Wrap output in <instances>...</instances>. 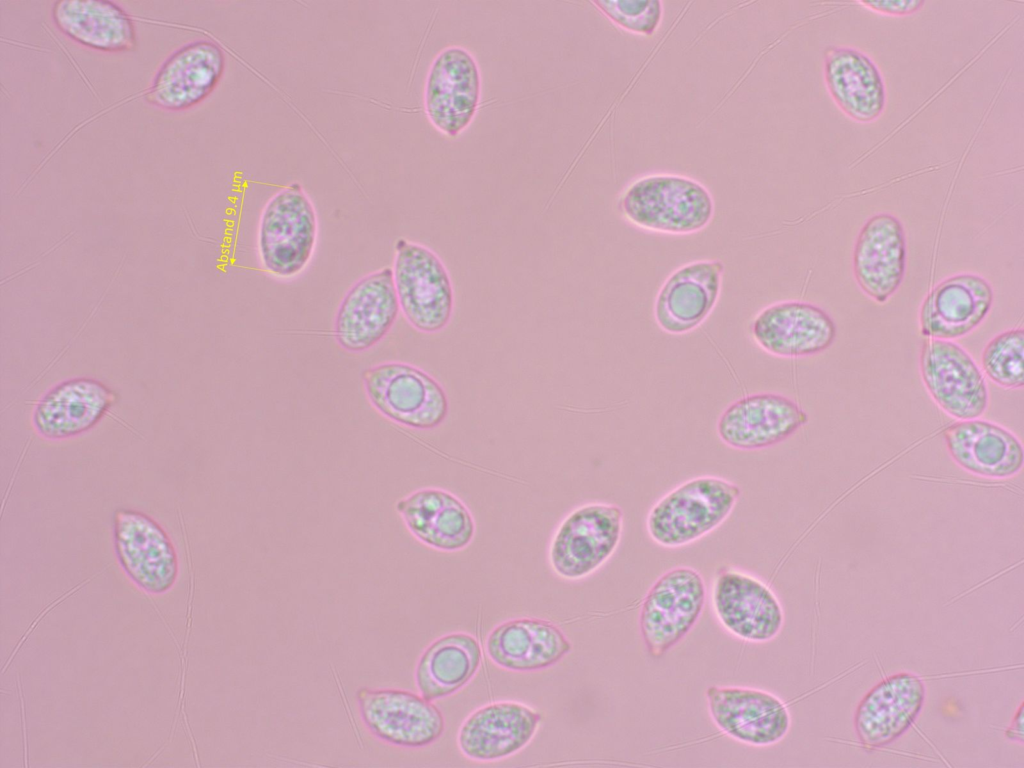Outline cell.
Masks as SVG:
<instances>
[{
  "instance_id": "6da1fadb",
  "label": "cell",
  "mask_w": 1024,
  "mask_h": 768,
  "mask_svg": "<svg viewBox=\"0 0 1024 768\" xmlns=\"http://www.w3.org/2000/svg\"><path fill=\"white\" fill-rule=\"evenodd\" d=\"M741 497L735 482L715 475L688 479L661 496L646 517V531L658 546L690 545L719 528Z\"/></svg>"
},
{
  "instance_id": "7a4b0ae2",
  "label": "cell",
  "mask_w": 1024,
  "mask_h": 768,
  "mask_svg": "<svg viewBox=\"0 0 1024 768\" xmlns=\"http://www.w3.org/2000/svg\"><path fill=\"white\" fill-rule=\"evenodd\" d=\"M709 190L688 176L655 173L631 182L619 199L623 217L651 232L685 235L699 232L712 220Z\"/></svg>"
},
{
  "instance_id": "3957f363",
  "label": "cell",
  "mask_w": 1024,
  "mask_h": 768,
  "mask_svg": "<svg viewBox=\"0 0 1024 768\" xmlns=\"http://www.w3.org/2000/svg\"><path fill=\"white\" fill-rule=\"evenodd\" d=\"M318 238L315 206L299 183L266 202L259 219L258 255L266 273L280 279L299 275L309 264Z\"/></svg>"
},
{
  "instance_id": "277c9868",
  "label": "cell",
  "mask_w": 1024,
  "mask_h": 768,
  "mask_svg": "<svg viewBox=\"0 0 1024 768\" xmlns=\"http://www.w3.org/2000/svg\"><path fill=\"white\" fill-rule=\"evenodd\" d=\"M707 596L702 574L690 566L672 567L653 582L638 617L649 656H664L689 634L704 611Z\"/></svg>"
},
{
  "instance_id": "5b68a950",
  "label": "cell",
  "mask_w": 1024,
  "mask_h": 768,
  "mask_svg": "<svg viewBox=\"0 0 1024 768\" xmlns=\"http://www.w3.org/2000/svg\"><path fill=\"white\" fill-rule=\"evenodd\" d=\"M624 512L613 503L588 502L571 510L553 532L548 560L566 580L584 579L600 569L617 550Z\"/></svg>"
},
{
  "instance_id": "8992f818",
  "label": "cell",
  "mask_w": 1024,
  "mask_h": 768,
  "mask_svg": "<svg viewBox=\"0 0 1024 768\" xmlns=\"http://www.w3.org/2000/svg\"><path fill=\"white\" fill-rule=\"evenodd\" d=\"M392 270L407 322L424 333L443 330L453 315L454 292L440 257L427 246L401 238L395 244Z\"/></svg>"
},
{
  "instance_id": "52a82bcc",
  "label": "cell",
  "mask_w": 1024,
  "mask_h": 768,
  "mask_svg": "<svg viewBox=\"0 0 1024 768\" xmlns=\"http://www.w3.org/2000/svg\"><path fill=\"white\" fill-rule=\"evenodd\" d=\"M371 404L392 421L428 430L444 422L449 402L442 385L424 370L403 362H384L362 373Z\"/></svg>"
},
{
  "instance_id": "ba28073f",
  "label": "cell",
  "mask_w": 1024,
  "mask_h": 768,
  "mask_svg": "<svg viewBox=\"0 0 1024 768\" xmlns=\"http://www.w3.org/2000/svg\"><path fill=\"white\" fill-rule=\"evenodd\" d=\"M710 603L719 625L731 636L748 643H767L782 631V603L764 580L734 567L715 576Z\"/></svg>"
},
{
  "instance_id": "9c48e42d",
  "label": "cell",
  "mask_w": 1024,
  "mask_h": 768,
  "mask_svg": "<svg viewBox=\"0 0 1024 768\" xmlns=\"http://www.w3.org/2000/svg\"><path fill=\"white\" fill-rule=\"evenodd\" d=\"M478 62L464 47L443 48L427 71L423 106L432 126L447 137H457L474 120L481 100Z\"/></svg>"
},
{
  "instance_id": "30bf717a",
  "label": "cell",
  "mask_w": 1024,
  "mask_h": 768,
  "mask_svg": "<svg viewBox=\"0 0 1024 768\" xmlns=\"http://www.w3.org/2000/svg\"><path fill=\"white\" fill-rule=\"evenodd\" d=\"M919 370L934 403L956 420L980 418L989 406L984 374L972 356L952 340L926 338Z\"/></svg>"
},
{
  "instance_id": "8fae6325",
  "label": "cell",
  "mask_w": 1024,
  "mask_h": 768,
  "mask_svg": "<svg viewBox=\"0 0 1024 768\" xmlns=\"http://www.w3.org/2000/svg\"><path fill=\"white\" fill-rule=\"evenodd\" d=\"M708 714L725 736L753 747L781 742L791 728L786 702L756 687L711 685L705 692Z\"/></svg>"
},
{
  "instance_id": "7c38bea8",
  "label": "cell",
  "mask_w": 1024,
  "mask_h": 768,
  "mask_svg": "<svg viewBox=\"0 0 1024 768\" xmlns=\"http://www.w3.org/2000/svg\"><path fill=\"white\" fill-rule=\"evenodd\" d=\"M357 701L367 729L391 745L426 747L445 731L441 710L420 694L393 688H361Z\"/></svg>"
},
{
  "instance_id": "4fadbf2b",
  "label": "cell",
  "mask_w": 1024,
  "mask_h": 768,
  "mask_svg": "<svg viewBox=\"0 0 1024 768\" xmlns=\"http://www.w3.org/2000/svg\"><path fill=\"white\" fill-rule=\"evenodd\" d=\"M113 540L119 564L142 589L161 593L178 575V557L164 528L148 514L120 508L113 514Z\"/></svg>"
},
{
  "instance_id": "5bb4252c",
  "label": "cell",
  "mask_w": 1024,
  "mask_h": 768,
  "mask_svg": "<svg viewBox=\"0 0 1024 768\" xmlns=\"http://www.w3.org/2000/svg\"><path fill=\"white\" fill-rule=\"evenodd\" d=\"M808 420L806 411L793 399L761 392L728 405L717 420L716 433L729 448L755 451L784 442Z\"/></svg>"
},
{
  "instance_id": "9a60e30c",
  "label": "cell",
  "mask_w": 1024,
  "mask_h": 768,
  "mask_svg": "<svg viewBox=\"0 0 1024 768\" xmlns=\"http://www.w3.org/2000/svg\"><path fill=\"white\" fill-rule=\"evenodd\" d=\"M399 312L393 270L383 267L360 278L346 292L335 315L334 338L348 352L367 351L390 332Z\"/></svg>"
},
{
  "instance_id": "2e32d148",
  "label": "cell",
  "mask_w": 1024,
  "mask_h": 768,
  "mask_svg": "<svg viewBox=\"0 0 1024 768\" xmlns=\"http://www.w3.org/2000/svg\"><path fill=\"white\" fill-rule=\"evenodd\" d=\"M751 333L757 345L780 358H800L824 352L836 338V325L819 306L804 301H781L761 310Z\"/></svg>"
},
{
  "instance_id": "e0dca14e",
  "label": "cell",
  "mask_w": 1024,
  "mask_h": 768,
  "mask_svg": "<svg viewBox=\"0 0 1024 768\" xmlns=\"http://www.w3.org/2000/svg\"><path fill=\"white\" fill-rule=\"evenodd\" d=\"M542 716L518 701H496L469 714L462 722L457 745L468 759L495 762L523 750L534 738Z\"/></svg>"
},
{
  "instance_id": "ac0fdd59",
  "label": "cell",
  "mask_w": 1024,
  "mask_h": 768,
  "mask_svg": "<svg viewBox=\"0 0 1024 768\" xmlns=\"http://www.w3.org/2000/svg\"><path fill=\"white\" fill-rule=\"evenodd\" d=\"M907 258L906 234L891 213H877L861 227L853 249L852 270L861 291L886 302L901 286Z\"/></svg>"
},
{
  "instance_id": "d6986e66",
  "label": "cell",
  "mask_w": 1024,
  "mask_h": 768,
  "mask_svg": "<svg viewBox=\"0 0 1024 768\" xmlns=\"http://www.w3.org/2000/svg\"><path fill=\"white\" fill-rule=\"evenodd\" d=\"M924 679L900 672L887 676L860 701L854 716L855 733L861 745L881 749L912 726L924 704Z\"/></svg>"
},
{
  "instance_id": "ffe728a7",
  "label": "cell",
  "mask_w": 1024,
  "mask_h": 768,
  "mask_svg": "<svg viewBox=\"0 0 1024 768\" xmlns=\"http://www.w3.org/2000/svg\"><path fill=\"white\" fill-rule=\"evenodd\" d=\"M225 69V53L212 40H197L173 52L146 90L147 102L169 110L192 107L209 96Z\"/></svg>"
},
{
  "instance_id": "44dd1931",
  "label": "cell",
  "mask_w": 1024,
  "mask_h": 768,
  "mask_svg": "<svg viewBox=\"0 0 1024 768\" xmlns=\"http://www.w3.org/2000/svg\"><path fill=\"white\" fill-rule=\"evenodd\" d=\"M942 437L954 463L972 475L1006 480L1023 469L1021 440L998 423L981 417L957 420L943 430Z\"/></svg>"
},
{
  "instance_id": "7402d4cb",
  "label": "cell",
  "mask_w": 1024,
  "mask_h": 768,
  "mask_svg": "<svg viewBox=\"0 0 1024 768\" xmlns=\"http://www.w3.org/2000/svg\"><path fill=\"white\" fill-rule=\"evenodd\" d=\"M993 301V288L984 277L973 273L950 276L923 300L921 333L927 338L952 341L966 336L984 321Z\"/></svg>"
},
{
  "instance_id": "603a6c76",
  "label": "cell",
  "mask_w": 1024,
  "mask_h": 768,
  "mask_svg": "<svg viewBox=\"0 0 1024 768\" xmlns=\"http://www.w3.org/2000/svg\"><path fill=\"white\" fill-rule=\"evenodd\" d=\"M116 401V393L96 379H69L37 402L32 425L44 439H68L95 427Z\"/></svg>"
},
{
  "instance_id": "cb8c5ba5",
  "label": "cell",
  "mask_w": 1024,
  "mask_h": 768,
  "mask_svg": "<svg viewBox=\"0 0 1024 768\" xmlns=\"http://www.w3.org/2000/svg\"><path fill=\"white\" fill-rule=\"evenodd\" d=\"M724 265L699 260L675 270L660 288L654 305L659 327L680 335L699 326L712 312L721 291Z\"/></svg>"
},
{
  "instance_id": "d4e9b609",
  "label": "cell",
  "mask_w": 1024,
  "mask_h": 768,
  "mask_svg": "<svg viewBox=\"0 0 1024 768\" xmlns=\"http://www.w3.org/2000/svg\"><path fill=\"white\" fill-rule=\"evenodd\" d=\"M397 510L412 535L432 549L457 552L473 541L476 525L472 512L446 489L414 491L398 502Z\"/></svg>"
},
{
  "instance_id": "484cf974",
  "label": "cell",
  "mask_w": 1024,
  "mask_h": 768,
  "mask_svg": "<svg viewBox=\"0 0 1024 768\" xmlns=\"http://www.w3.org/2000/svg\"><path fill=\"white\" fill-rule=\"evenodd\" d=\"M827 90L838 108L858 123L877 120L886 106V87L875 62L847 46H828L823 53Z\"/></svg>"
},
{
  "instance_id": "4316f807",
  "label": "cell",
  "mask_w": 1024,
  "mask_h": 768,
  "mask_svg": "<svg viewBox=\"0 0 1024 768\" xmlns=\"http://www.w3.org/2000/svg\"><path fill=\"white\" fill-rule=\"evenodd\" d=\"M489 659L512 672H534L558 663L572 649L564 632L548 620L521 617L507 620L486 637Z\"/></svg>"
},
{
  "instance_id": "83f0119b",
  "label": "cell",
  "mask_w": 1024,
  "mask_h": 768,
  "mask_svg": "<svg viewBox=\"0 0 1024 768\" xmlns=\"http://www.w3.org/2000/svg\"><path fill=\"white\" fill-rule=\"evenodd\" d=\"M56 26L74 41L93 49L118 52L137 46L133 18L106 0H61L54 3Z\"/></svg>"
},
{
  "instance_id": "f1b7e54d",
  "label": "cell",
  "mask_w": 1024,
  "mask_h": 768,
  "mask_svg": "<svg viewBox=\"0 0 1024 768\" xmlns=\"http://www.w3.org/2000/svg\"><path fill=\"white\" fill-rule=\"evenodd\" d=\"M482 650L469 633L454 632L433 641L420 656L415 682L419 694L429 701L453 695L478 672Z\"/></svg>"
},
{
  "instance_id": "f546056e",
  "label": "cell",
  "mask_w": 1024,
  "mask_h": 768,
  "mask_svg": "<svg viewBox=\"0 0 1024 768\" xmlns=\"http://www.w3.org/2000/svg\"><path fill=\"white\" fill-rule=\"evenodd\" d=\"M1024 331L1014 328L992 338L981 354V370L996 385L1005 389L1024 386Z\"/></svg>"
},
{
  "instance_id": "4dcf8cb0",
  "label": "cell",
  "mask_w": 1024,
  "mask_h": 768,
  "mask_svg": "<svg viewBox=\"0 0 1024 768\" xmlns=\"http://www.w3.org/2000/svg\"><path fill=\"white\" fill-rule=\"evenodd\" d=\"M591 4L618 27L640 35L654 34L663 17V3L658 0H596Z\"/></svg>"
},
{
  "instance_id": "1f68e13d",
  "label": "cell",
  "mask_w": 1024,
  "mask_h": 768,
  "mask_svg": "<svg viewBox=\"0 0 1024 768\" xmlns=\"http://www.w3.org/2000/svg\"><path fill=\"white\" fill-rule=\"evenodd\" d=\"M855 4L861 5L868 10L883 15L905 16L920 11L925 1L920 0H883V1H860Z\"/></svg>"
},
{
  "instance_id": "d6a6232c",
  "label": "cell",
  "mask_w": 1024,
  "mask_h": 768,
  "mask_svg": "<svg viewBox=\"0 0 1024 768\" xmlns=\"http://www.w3.org/2000/svg\"><path fill=\"white\" fill-rule=\"evenodd\" d=\"M1006 738L1023 743V703L1020 704L1011 725L1008 727L1005 733Z\"/></svg>"
}]
</instances>
